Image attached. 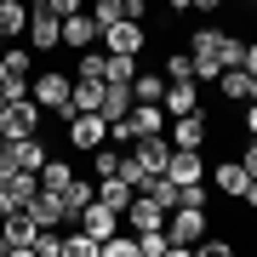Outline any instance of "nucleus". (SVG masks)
I'll list each match as a JSON object with an SVG mask.
<instances>
[{"label": "nucleus", "mask_w": 257, "mask_h": 257, "mask_svg": "<svg viewBox=\"0 0 257 257\" xmlns=\"http://www.w3.org/2000/svg\"><path fill=\"white\" fill-rule=\"evenodd\" d=\"M206 206H172L166 211V234H172V257H189L194 240H206Z\"/></svg>", "instance_id": "nucleus-1"}, {"label": "nucleus", "mask_w": 257, "mask_h": 257, "mask_svg": "<svg viewBox=\"0 0 257 257\" xmlns=\"http://www.w3.org/2000/svg\"><path fill=\"white\" fill-rule=\"evenodd\" d=\"M69 74H57V69H46V74H35L29 80V97L40 103V114H57V120H74V109H69Z\"/></svg>", "instance_id": "nucleus-2"}, {"label": "nucleus", "mask_w": 257, "mask_h": 257, "mask_svg": "<svg viewBox=\"0 0 257 257\" xmlns=\"http://www.w3.org/2000/svg\"><path fill=\"white\" fill-rule=\"evenodd\" d=\"M103 52H126V57H138L143 46H149V29H143V18H120V23H109L103 29Z\"/></svg>", "instance_id": "nucleus-3"}, {"label": "nucleus", "mask_w": 257, "mask_h": 257, "mask_svg": "<svg viewBox=\"0 0 257 257\" xmlns=\"http://www.w3.org/2000/svg\"><path fill=\"white\" fill-rule=\"evenodd\" d=\"M35 189H40V172H0V217L6 211H23Z\"/></svg>", "instance_id": "nucleus-4"}, {"label": "nucleus", "mask_w": 257, "mask_h": 257, "mask_svg": "<svg viewBox=\"0 0 257 257\" xmlns=\"http://www.w3.org/2000/svg\"><path fill=\"white\" fill-rule=\"evenodd\" d=\"M206 138H211L206 103H200V109H189V114H177V120H172V149H206Z\"/></svg>", "instance_id": "nucleus-5"}, {"label": "nucleus", "mask_w": 257, "mask_h": 257, "mask_svg": "<svg viewBox=\"0 0 257 257\" xmlns=\"http://www.w3.org/2000/svg\"><path fill=\"white\" fill-rule=\"evenodd\" d=\"M0 132H6V138H35V132H40V103H35V97L6 103V114H0Z\"/></svg>", "instance_id": "nucleus-6"}, {"label": "nucleus", "mask_w": 257, "mask_h": 257, "mask_svg": "<svg viewBox=\"0 0 257 257\" xmlns=\"http://www.w3.org/2000/svg\"><path fill=\"white\" fill-rule=\"evenodd\" d=\"M97 143H109V120H103L97 109L92 114H74L69 120V149H86V155H92Z\"/></svg>", "instance_id": "nucleus-7"}, {"label": "nucleus", "mask_w": 257, "mask_h": 257, "mask_svg": "<svg viewBox=\"0 0 257 257\" xmlns=\"http://www.w3.org/2000/svg\"><path fill=\"white\" fill-rule=\"evenodd\" d=\"M166 160H172V138H160V132H149V138H138V155H132V166H138L143 177L166 172Z\"/></svg>", "instance_id": "nucleus-8"}, {"label": "nucleus", "mask_w": 257, "mask_h": 257, "mask_svg": "<svg viewBox=\"0 0 257 257\" xmlns=\"http://www.w3.org/2000/svg\"><path fill=\"white\" fill-rule=\"evenodd\" d=\"M29 46L35 52L63 46V18H57V12H29Z\"/></svg>", "instance_id": "nucleus-9"}, {"label": "nucleus", "mask_w": 257, "mask_h": 257, "mask_svg": "<svg viewBox=\"0 0 257 257\" xmlns=\"http://www.w3.org/2000/svg\"><path fill=\"white\" fill-rule=\"evenodd\" d=\"M23 211L35 217V229H57V223H63V194H57V189H35Z\"/></svg>", "instance_id": "nucleus-10"}, {"label": "nucleus", "mask_w": 257, "mask_h": 257, "mask_svg": "<svg viewBox=\"0 0 257 257\" xmlns=\"http://www.w3.org/2000/svg\"><path fill=\"white\" fill-rule=\"evenodd\" d=\"M74 223H80L86 234L109 240V234L120 229V211H114V206H103V200H86V206H80V217H74Z\"/></svg>", "instance_id": "nucleus-11"}, {"label": "nucleus", "mask_w": 257, "mask_h": 257, "mask_svg": "<svg viewBox=\"0 0 257 257\" xmlns=\"http://www.w3.org/2000/svg\"><path fill=\"white\" fill-rule=\"evenodd\" d=\"M160 109H166V120H177V114L200 109V86H194V80H166V97H160Z\"/></svg>", "instance_id": "nucleus-12"}, {"label": "nucleus", "mask_w": 257, "mask_h": 257, "mask_svg": "<svg viewBox=\"0 0 257 257\" xmlns=\"http://www.w3.org/2000/svg\"><path fill=\"white\" fill-rule=\"evenodd\" d=\"M120 217L132 223V234H143V229H166V206H155L149 194H132V206L120 211Z\"/></svg>", "instance_id": "nucleus-13"}, {"label": "nucleus", "mask_w": 257, "mask_h": 257, "mask_svg": "<svg viewBox=\"0 0 257 257\" xmlns=\"http://www.w3.org/2000/svg\"><path fill=\"white\" fill-rule=\"evenodd\" d=\"M166 177H172V183H200V177H206L200 149H172V160H166Z\"/></svg>", "instance_id": "nucleus-14"}, {"label": "nucleus", "mask_w": 257, "mask_h": 257, "mask_svg": "<svg viewBox=\"0 0 257 257\" xmlns=\"http://www.w3.org/2000/svg\"><path fill=\"white\" fill-rule=\"evenodd\" d=\"M97 35H103V29L92 23V12H69V18H63V46L69 52H86Z\"/></svg>", "instance_id": "nucleus-15"}, {"label": "nucleus", "mask_w": 257, "mask_h": 257, "mask_svg": "<svg viewBox=\"0 0 257 257\" xmlns=\"http://www.w3.org/2000/svg\"><path fill=\"white\" fill-rule=\"evenodd\" d=\"M132 103H138V97H132V86H126V80H103V103H97V114H103V120L132 114Z\"/></svg>", "instance_id": "nucleus-16"}, {"label": "nucleus", "mask_w": 257, "mask_h": 257, "mask_svg": "<svg viewBox=\"0 0 257 257\" xmlns=\"http://www.w3.org/2000/svg\"><path fill=\"white\" fill-rule=\"evenodd\" d=\"M86 200H97V183H92V177H69V189H63V223L80 217Z\"/></svg>", "instance_id": "nucleus-17"}, {"label": "nucleus", "mask_w": 257, "mask_h": 257, "mask_svg": "<svg viewBox=\"0 0 257 257\" xmlns=\"http://www.w3.org/2000/svg\"><path fill=\"white\" fill-rule=\"evenodd\" d=\"M217 86H223V97H229V103H251V69H246V63L223 69V74H217Z\"/></svg>", "instance_id": "nucleus-18"}, {"label": "nucleus", "mask_w": 257, "mask_h": 257, "mask_svg": "<svg viewBox=\"0 0 257 257\" xmlns=\"http://www.w3.org/2000/svg\"><path fill=\"white\" fill-rule=\"evenodd\" d=\"M132 194H138V189H132V183H126V177H120V172H109V177H97V200H103V206L126 211V206H132Z\"/></svg>", "instance_id": "nucleus-19"}, {"label": "nucleus", "mask_w": 257, "mask_h": 257, "mask_svg": "<svg viewBox=\"0 0 257 257\" xmlns=\"http://www.w3.org/2000/svg\"><path fill=\"white\" fill-rule=\"evenodd\" d=\"M29 35V6L23 0H0V40H18Z\"/></svg>", "instance_id": "nucleus-20"}, {"label": "nucleus", "mask_w": 257, "mask_h": 257, "mask_svg": "<svg viewBox=\"0 0 257 257\" xmlns=\"http://www.w3.org/2000/svg\"><path fill=\"white\" fill-rule=\"evenodd\" d=\"M211 183H217L223 194H234V200H240V194H246V183H251V172H246L240 160H223L217 172H211Z\"/></svg>", "instance_id": "nucleus-21"}, {"label": "nucleus", "mask_w": 257, "mask_h": 257, "mask_svg": "<svg viewBox=\"0 0 257 257\" xmlns=\"http://www.w3.org/2000/svg\"><path fill=\"white\" fill-rule=\"evenodd\" d=\"M97 103H103V80H74L69 86V109L74 114H92Z\"/></svg>", "instance_id": "nucleus-22"}, {"label": "nucleus", "mask_w": 257, "mask_h": 257, "mask_svg": "<svg viewBox=\"0 0 257 257\" xmlns=\"http://www.w3.org/2000/svg\"><path fill=\"white\" fill-rule=\"evenodd\" d=\"M132 126H138V138H149V132L166 126V109L160 103H132Z\"/></svg>", "instance_id": "nucleus-23"}, {"label": "nucleus", "mask_w": 257, "mask_h": 257, "mask_svg": "<svg viewBox=\"0 0 257 257\" xmlns=\"http://www.w3.org/2000/svg\"><path fill=\"white\" fill-rule=\"evenodd\" d=\"M63 251H69V257H97V251H103V240H97V234H86L80 223H74V229L63 234Z\"/></svg>", "instance_id": "nucleus-24"}, {"label": "nucleus", "mask_w": 257, "mask_h": 257, "mask_svg": "<svg viewBox=\"0 0 257 257\" xmlns=\"http://www.w3.org/2000/svg\"><path fill=\"white\" fill-rule=\"evenodd\" d=\"M103 69H109V52H92V46H86L80 57H74V80H103Z\"/></svg>", "instance_id": "nucleus-25"}, {"label": "nucleus", "mask_w": 257, "mask_h": 257, "mask_svg": "<svg viewBox=\"0 0 257 257\" xmlns=\"http://www.w3.org/2000/svg\"><path fill=\"white\" fill-rule=\"evenodd\" d=\"M69 177H74V166L46 155V166H40V189H57V194H63V189H69Z\"/></svg>", "instance_id": "nucleus-26"}, {"label": "nucleus", "mask_w": 257, "mask_h": 257, "mask_svg": "<svg viewBox=\"0 0 257 257\" xmlns=\"http://www.w3.org/2000/svg\"><path fill=\"white\" fill-rule=\"evenodd\" d=\"M138 257H172V234L166 229H143L138 234Z\"/></svg>", "instance_id": "nucleus-27"}, {"label": "nucleus", "mask_w": 257, "mask_h": 257, "mask_svg": "<svg viewBox=\"0 0 257 257\" xmlns=\"http://www.w3.org/2000/svg\"><path fill=\"white\" fill-rule=\"evenodd\" d=\"M132 97H138V103H160V97H166V80L138 69V80H132Z\"/></svg>", "instance_id": "nucleus-28"}, {"label": "nucleus", "mask_w": 257, "mask_h": 257, "mask_svg": "<svg viewBox=\"0 0 257 257\" xmlns=\"http://www.w3.org/2000/svg\"><path fill=\"white\" fill-rule=\"evenodd\" d=\"M103 80H138V57H126V52H109V69H103Z\"/></svg>", "instance_id": "nucleus-29"}, {"label": "nucleus", "mask_w": 257, "mask_h": 257, "mask_svg": "<svg viewBox=\"0 0 257 257\" xmlns=\"http://www.w3.org/2000/svg\"><path fill=\"white\" fill-rule=\"evenodd\" d=\"M126 18V0H92V23L97 29H109V23H120Z\"/></svg>", "instance_id": "nucleus-30"}, {"label": "nucleus", "mask_w": 257, "mask_h": 257, "mask_svg": "<svg viewBox=\"0 0 257 257\" xmlns=\"http://www.w3.org/2000/svg\"><path fill=\"white\" fill-rule=\"evenodd\" d=\"M29 63H35L29 46H6V52H0V69H6V74H29Z\"/></svg>", "instance_id": "nucleus-31"}, {"label": "nucleus", "mask_w": 257, "mask_h": 257, "mask_svg": "<svg viewBox=\"0 0 257 257\" xmlns=\"http://www.w3.org/2000/svg\"><path fill=\"white\" fill-rule=\"evenodd\" d=\"M63 251V234L57 229H35V246H29V257H57Z\"/></svg>", "instance_id": "nucleus-32"}, {"label": "nucleus", "mask_w": 257, "mask_h": 257, "mask_svg": "<svg viewBox=\"0 0 257 257\" xmlns=\"http://www.w3.org/2000/svg\"><path fill=\"white\" fill-rule=\"evenodd\" d=\"M166 80H194V52H172L166 57Z\"/></svg>", "instance_id": "nucleus-33"}, {"label": "nucleus", "mask_w": 257, "mask_h": 257, "mask_svg": "<svg viewBox=\"0 0 257 257\" xmlns=\"http://www.w3.org/2000/svg\"><path fill=\"white\" fill-rule=\"evenodd\" d=\"M46 12H57V18H69V12H86V0H46Z\"/></svg>", "instance_id": "nucleus-34"}, {"label": "nucleus", "mask_w": 257, "mask_h": 257, "mask_svg": "<svg viewBox=\"0 0 257 257\" xmlns=\"http://www.w3.org/2000/svg\"><path fill=\"white\" fill-rule=\"evenodd\" d=\"M240 166H246V172H251V177H257V138H251V143H246V149H240Z\"/></svg>", "instance_id": "nucleus-35"}, {"label": "nucleus", "mask_w": 257, "mask_h": 257, "mask_svg": "<svg viewBox=\"0 0 257 257\" xmlns=\"http://www.w3.org/2000/svg\"><path fill=\"white\" fill-rule=\"evenodd\" d=\"M229 0H194V12H223Z\"/></svg>", "instance_id": "nucleus-36"}, {"label": "nucleus", "mask_w": 257, "mask_h": 257, "mask_svg": "<svg viewBox=\"0 0 257 257\" xmlns=\"http://www.w3.org/2000/svg\"><path fill=\"white\" fill-rule=\"evenodd\" d=\"M246 132L257 138V103H246Z\"/></svg>", "instance_id": "nucleus-37"}, {"label": "nucleus", "mask_w": 257, "mask_h": 257, "mask_svg": "<svg viewBox=\"0 0 257 257\" xmlns=\"http://www.w3.org/2000/svg\"><path fill=\"white\" fill-rule=\"evenodd\" d=\"M240 200H246V206H257V177H251V183H246V194H240Z\"/></svg>", "instance_id": "nucleus-38"}, {"label": "nucleus", "mask_w": 257, "mask_h": 257, "mask_svg": "<svg viewBox=\"0 0 257 257\" xmlns=\"http://www.w3.org/2000/svg\"><path fill=\"white\" fill-rule=\"evenodd\" d=\"M246 69L257 74V40H251V46H246Z\"/></svg>", "instance_id": "nucleus-39"}, {"label": "nucleus", "mask_w": 257, "mask_h": 257, "mask_svg": "<svg viewBox=\"0 0 257 257\" xmlns=\"http://www.w3.org/2000/svg\"><path fill=\"white\" fill-rule=\"evenodd\" d=\"M166 6H172V12H194V0H166Z\"/></svg>", "instance_id": "nucleus-40"}, {"label": "nucleus", "mask_w": 257, "mask_h": 257, "mask_svg": "<svg viewBox=\"0 0 257 257\" xmlns=\"http://www.w3.org/2000/svg\"><path fill=\"white\" fill-rule=\"evenodd\" d=\"M23 6H29V12H46V0H23Z\"/></svg>", "instance_id": "nucleus-41"}, {"label": "nucleus", "mask_w": 257, "mask_h": 257, "mask_svg": "<svg viewBox=\"0 0 257 257\" xmlns=\"http://www.w3.org/2000/svg\"><path fill=\"white\" fill-rule=\"evenodd\" d=\"M6 103H12V97H6V86H0V114H6Z\"/></svg>", "instance_id": "nucleus-42"}, {"label": "nucleus", "mask_w": 257, "mask_h": 257, "mask_svg": "<svg viewBox=\"0 0 257 257\" xmlns=\"http://www.w3.org/2000/svg\"><path fill=\"white\" fill-rule=\"evenodd\" d=\"M251 103H257V74H251Z\"/></svg>", "instance_id": "nucleus-43"}, {"label": "nucleus", "mask_w": 257, "mask_h": 257, "mask_svg": "<svg viewBox=\"0 0 257 257\" xmlns=\"http://www.w3.org/2000/svg\"><path fill=\"white\" fill-rule=\"evenodd\" d=\"M0 52H6V40H0Z\"/></svg>", "instance_id": "nucleus-44"}, {"label": "nucleus", "mask_w": 257, "mask_h": 257, "mask_svg": "<svg viewBox=\"0 0 257 257\" xmlns=\"http://www.w3.org/2000/svg\"><path fill=\"white\" fill-rule=\"evenodd\" d=\"M0 143H6V132H0Z\"/></svg>", "instance_id": "nucleus-45"}, {"label": "nucleus", "mask_w": 257, "mask_h": 257, "mask_svg": "<svg viewBox=\"0 0 257 257\" xmlns=\"http://www.w3.org/2000/svg\"><path fill=\"white\" fill-rule=\"evenodd\" d=\"M251 6H257V0H251Z\"/></svg>", "instance_id": "nucleus-46"}]
</instances>
